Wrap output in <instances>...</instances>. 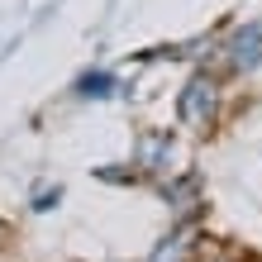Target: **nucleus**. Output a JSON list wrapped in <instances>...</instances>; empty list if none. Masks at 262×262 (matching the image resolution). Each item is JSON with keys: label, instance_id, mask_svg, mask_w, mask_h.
<instances>
[{"label": "nucleus", "instance_id": "obj_1", "mask_svg": "<svg viewBox=\"0 0 262 262\" xmlns=\"http://www.w3.org/2000/svg\"><path fill=\"white\" fill-rule=\"evenodd\" d=\"M220 115H224V76L191 72L186 86L177 91V124L186 134H210V129H220Z\"/></svg>", "mask_w": 262, "mask_h": 262}, {"label": "nucleus", "instance_id": "obj_2", "mask_svg": "<svg viewBox=\"0 0 262 262\" xmlns=\"http://www.w3.org/2000/svg\"><path fill=\"white\" fill-rule=\"evenodd\" d=\"M220 67H224V72H234V76L257 72V67H262V19L234 29V34L220 43Z\"/></svg>", "mask_w": 262, "mask_h": 262}, {"label": "nucleus", "instance_id": "obj_3", "mask_svg": "<svg viewBox=\"0 0 262 262\" xmlns=\"http://www.w3.org/2000/svg\"><path fill=\"white\" fill-rule=\"evenodd\" d=\"M172 158H177L172 129H143V134L134 138V177H162V172H177Z\"/></svg>", "mask_w": 262, "mask_h": 262}, {"label": "nucleus", "instance_id": "obj_4", "mask_svg": "<svg viewBox=\"0 0 262 262\" xmlns=\"http://www.w3.org/2000/svg\"><path fill=\"white\" fill-rule=\"evenodd\" d=\"M148 262H195V243H191V229H177L167 234L158 248L148 253Z\"/></svg>", "mask_w": 262, "mask_h": 262}, {"label": "nucleus", "instance_id": "obj_5", "mask_svg": "<svg viewBox=\"0 0 262 262\" xmlns=\"http://www.w3.org/2000/svg\"><path fill=\"white\" fill-rule=\"evenodd\" d=\"M214 262H229V257H214Z\"/></svg>", "mask_w": 262, "mask_h": 262}]
</instances>
